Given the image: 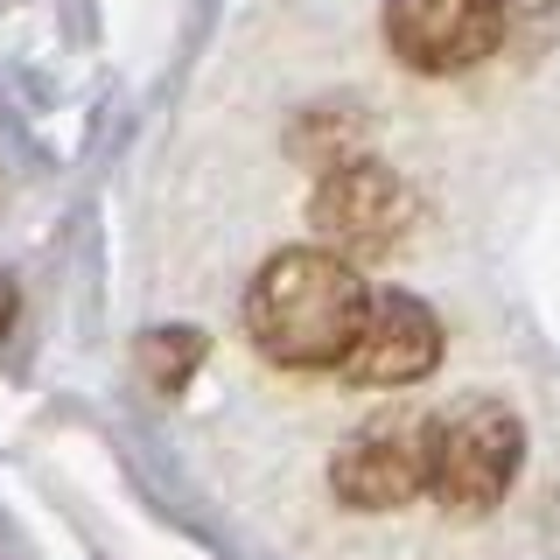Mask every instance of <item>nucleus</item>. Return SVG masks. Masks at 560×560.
Here are the masks:
<instances>
[{"mask_svg": "<svg viewBox=\"0 0 560 560\" xmlns=\"http://www.w3.org/2000/svg\"><path fill=\"white\" fill-rule=\"evenodd\" d=\"M372 302L378 294L358 280L350 259H337L329 245H294L253 273L245 337L259 343V358L288 364V372H329V364L343 372L372 323Z\"/></svg>", "mask_w": 560, "mask_h": 560, "instance_id": "f257e3e1", "label": "nucleus"}, {"mask_svg": "<svg viewBox=\"0 0 560 560\" xmlns=\"http://www.w3.org/2000/svg\"><path fill=\"white\" fill-rule=\"evenodd\" d=\"M525 463V428L504 399L469 393L455 407L434 413L428 434V498L455 518H483L490 504H504V490L518 483Z\"/></svg>", "mask_w": 560, "mask_h": 560, "instance_id": "f03ea898", "label": "nucleus"}, {"mask_svg": "<svg viewBox=\"0 0 560 560\" xmlns=\"http://www.w3.org/2000/svg\"><path fill=\"white\" fill-rule=\"evenodd\" d=\"M428 434L434 413H372L350 442L329 455V490L350 512H399L428 490Z\"/></svg>", "mask_w": 560, "mask_h": 560, "instance_id": "7ed1b4c3", "label": "nucleus"}, {"mask_svg": "<svg viewBox=\"0 0 560 560\" xmlns=\"http://www.w3.org/2000/svg\"><path fill=\"white\" fill-rule=\"evenodd\" d=\"M504 0H385V49L420 78L483 63L504 43Z\"/></svg>", "mask_w": 560, "mask_h": 560, "instance_id": "20e7f679", "label": "nucleus"}, {"mask_svg": "<svg viewBox=\"0 0 560 560\" xmlns=\"http://www.w3.org/2000/svg\"><path fill=\"white\" fill-rule=\"evenodd\" d=\"M308 224L329 238V253H337V245L343 253H378V245H393L413 224V189L378 162L329 168L323 183H315Z\"/></svg>", "mask_w": 560, "mask_h": 560, "instance_id": "39448f33", "label": "nucleus"}, {"mask_svg": "<svg viewBox=\"0 0 560 560\" xmlns=\"http://www.w3.org/2000/svg\"><path fill=\"white\" fill-rule=\"evenodd\" d=\"M442 364V323L420 294L393 288L372 302V323H364L358 350H350L343 378L350 385H372V393H399V385H420Z\"/></svg>", "mask_w": 560, "mask_h": 560, "instance_id": "423d86ee", "label": "nucleus"}, {"mask_svg": "<svg viewBox=\"0 0 560 560\" xmlns=\"http://www.w3.org/2000/svg\"><path fill=\"white\" fill-rule=\"evenodd\" d=\"M197 364H203L197 329H148V337H140V372L154 378V393H183Z\"/></svg>", "mask_w": 560, "mask_h": 560, "instance_id": "0eeeda50", "label": "nucleus"}, {"mask_svg": "<svg viewBox=\"0 0 560 560\" xmlns=\"http://www.w3.org/2000/svg\"><path fill=\"white\" fill-rule=\"evenodd\" d=\"M14 302H22V294H14V280L0 273V337H8V329H14Z\"/></svg>", "mask_w": 560, "mask_h": 560, "instance_id": "6e6552de", "label": "nucleus"}]
</instances>
